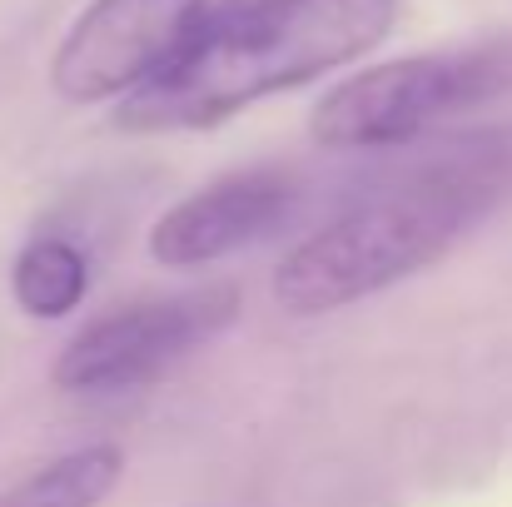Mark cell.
Returning <instances> with one entry per match:
<instances>
[{
	"mask_svg": "<svg viewBox=\"0 0 512 507\" xmlns=\"http://www.w3.org/2000/svg\"><path fill=\"white\" fill-rule=\"evenodd\" d=\"M508 199L512 125H483L423 145L378 179L358 184L329 224H319L284 254L274 274V299L294 319L373 299L443 259Z\"/></svg>",
	"mask_w": 512,
	"mask_h": 507,
	"instance_id": "6da1fadb",
	"label": "cell"
},
{
	"mask_svg": "<svg viewBox=\"0 0 512 507\" xmlns=\"http://www.w3.org/2000/svg\"><path fill=\"white\" fill-rule=\"evenodd\" d=\"M398 15L403 0H259L125 95L115 125L135 135L219 125L279 90L363 60L393 35Z\"/></svg>",
	"mask_w": 512,
	"mask_h": 507,
	"instance_id": "7a4b0ae2",
	"label": "cell"
},
{
	"mask_svg": "<svg viewBox=\"0 0 512 507\" xmlns=\"http://www.w3.org/2000/svg\"><path fill=\"white\" fill-rule=\"evenodd\" d=\"M512 90V40L388 60L334 85L309 120L324 150H408L433 125Z\"/></svg>",
	"mask_w": 512,
	"mask_h": 507,
	"instance_id": "3957f363",
	"label": "cell"
},
{
	"mask_svg": "<svg viewBox=\"0 0 512 507\" xmlns=\"http://www.w3.org/2000/svg\"><path fill=\"white\" fill-rule=\"evenodd\" d=\"M259 0H90L65 30L50 85L70 105L125 100Z\"/></svg>",
	"mask_w": 512,
	"mask_h": 507,
	"instance_id": "277c9868",
	"label": "cell"
},
{
	"mask_svg": "<svg viewBox=\"0 0 512 507\" xmlns=\"http://www.w3.org/2000/svg\"><path fill=\"white\" fill-rule=\"evenodd\" d=\"M239 319L234 284H204L170 299L125 304L65 343L55 358V388L65 393H120L160 378L179 358L204 348Z\"/></svg>",
	"mask_w": 512,
	"mask_h": 507,
	"instance_id": "5b68a950",
	"label": "cell"
},
{
	"mask_svg": "<svg viewBox=\"0 0 512 507\" xmlns=\"http://www.w3.org/2000/svg\"><path fill=\"white\" fill-rule=\"evenodd\" d=\"M304 204H309V184L294 169H239L179 199L150 229V254L165 269H199V264L209 269L289 229L304 214Z\"/></svg>",
	"mask_w": 512,
	"mask_h": 507,
	"instance_id": "8992f818",
	"label": "cell"
},
{
	"mask_svg": "<svg viewBox=\"0 0 512 507\" xmlns=\"http://www.w3.org/2000/svg\"><path fill=\"white\" fill-rule=\"evenodd\" d=\"M120 473H125V453L110 443H90L20 478L0 498V507H100L115 493Z\"/></svg>",
	"mask_w": 512,
	"mask_h": 507,
	"instance_id": "52a82bcc",
	"label": "cell"
},
{
	"mask_svg": "<svg viewBox=\"0 0 512 507\" xmlns=\"http://www.w3.org/2000/svg\"><path fill=\"white\" fill-rule=\"evenodd\" d=\"M10 289L30 319H65L90 294V259L70 239H30L10 269Z\"/></svg>",
	"mask_w": 512,
	"mask_h": 507,
	"instance_id": "ba28073f",
	"label": "cell"
}]
</instances>
